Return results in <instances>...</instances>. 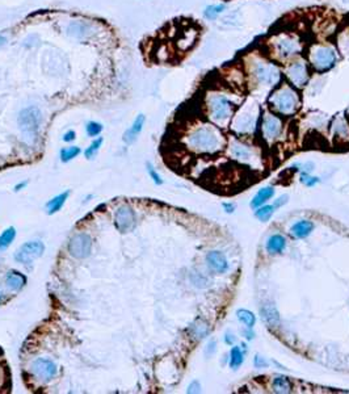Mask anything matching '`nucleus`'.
Wrapping results in <instances>:
<instances>
[{"mask_svg":"<svg viewBox=\"0 0 349 394\" xmlns=\"http://www.w3.org/2000/svg\"><path fill=\"white\" fill-rule=\"evenodd\" d=\"M244 362V353L243 351H242L241 347H238V346H234V347L231 348V351H230V368H232L234 371H236V369H239V368L242 367V364H243Z\"/></svg>","mask_w":349,"mask_h":394,"instance_id":"nucleus-28","label":"nucleus"},{"mask_svg":"<svg viewBox=\"0 0 349 394\" xmlns=\"http://www.w3.org/2000/svg\"><path fill=\"white\" fill-rule=\"evenodd\" d=\"M346 113H348V117H349V108H348V111H346Z\"/></svg>","mask_w":349,"mask_h":394,"instance_id":"nucleus-51","label":"nucleus"},{"mask_svg":"<svg viewBox=\"0 0 349 394\" xmlns=\"http://www.w3.org/2000/svg\"><path fill=\"white\" fill-rule=\"evenodd\" d=\"M261 313H263V318H264V321H267L268 324L272 325V326H276L279 325L280 322V317H279V312L272 303H267L264 305V308L261 309Z\"/></svg>","mask_w":349,"mask_h":394,"instance_id":"nucleus-27","label":"nucleus"},{"mask_svg":"<svg viewBox=\"0 0 349 394\" xmlns=\"http://www.w3.org/2000/svg\"><path fill=\"white\" fill-rule=\"evenodd\" d=\"M338 50L343 54L349 53V30H343L338 34Z\"/></svg>","mask_w":349,"mask_h":394,"instance_id":"nucleus-35","label":"nucleus"},{"mask_svg":"<svg viewBox=\"0 0 349 394\" xmlns=\"http://www.w3.org/2000/svg\"><path fill=\"white\" fill-rule=\"evenodd\" d=\"M199 391H201V385L198 381H193L187 389V393H199Z\"/></svg>","mask_w":349,"mask_h":394,"instance_id":"nucleus-42","label":"nucleus"},{"mask_svg":"<svg viewBox=\"0 0 349 394\" xmlns=\"http://www.w3.org/2000/svg\"><path fill=\"white\" fill-rule=\"evenodd\" d=\"M332 130H334V134L336 137L344 138V137H348L349 135V124L344 118L336 117L334 122H332Z\"/></svg>","mask_w":349,"mask_h":394,"instance_id":"nucleus-29","label":"nucleus"},{"mask_svg":"<svg viewBox=\"0 0 349 394\" xmlns=\"http://www.w3.org/2000/svg\"><path fill=\"white\" fill-rule=\"evenodd\" d=\"M268 105L279 116L291 117L298 112L301 106V96L298 89L288 82H282L276 88H273L268 97Z\"/></svg>","mask_w":349,"mask_h":394,"instance_id":"nucleus-6","label":"nucleus"},{"mask_svg":"<svg viewBox=\"0 0 349 394\" xmlns=\"http://www.w3.org/2000/svg\"><path fill=\"white\" fill-rule=\"evenodd\" d=\"M68 196H70V191H65V192H62V193L57 194V196L53 197L51 200L47 201L46 203L47 214L51 216V214H56V213H58L59 210H61V209L65 206Z\"/></svg>","mask_w":349,"mask_h":394,"instance_id":"nucleus-21","label":"nucleus"},{"mask_svg":"<svg viewBox=\"0 0 349 394\" xmlns=\"http://www.w3.org/2000/svg\"><path fill=\"white\" fill-rule=\"evenodd\" d=\"M192 332H193V335L197 336L198 339L205 338L209 334V327L206 326L204 322H198V324H194L193 326H192Z\"/></svg>","mask_w":349,"mask_h":394,"instance_id":"nucleus-37","label":"nucleus"},{"mask_svg":"<svg viewBox=\"0 0 349 394\" xmlns=\"http://www.w3.org/2000/svg\"><path fill=\"white\" fill-rule=\"evenodd\" d=\"M67 248L70 255L75 259H85L91 255L92 238L85 232L75 234L68 242Z\"/></svg>","mask_w":349,"mask_h":394,"instance_id":"nucleus-11","label":"nucleus"},{"mask_svg":"<svg viewBox=\"0 0 349 394\" xmlns=\"http://www.w3.org/2000/svg\"><path fill=\"white\" fill-rule=\"evenodd\" d=\"M259 115H260V109L258 104L251 103L246 105L243 104L235 117H232V129L239 134H252L256 130Z\"/></svg>","mask_w":349,"mask_h":394,"instance_id":"nucleus-8","label":"nucleus"},{"mask_svg":"<svg viewBox=\"0 0 349 394\" xmlns=\"http://www.w3.org/2000/svg\"><path fill=\"white\" fill-rule=\"evenodd\" d=\"M137 217L129 205H122L115 213V226L120 232H129L134 229Z\"/></svg>","mask_w":349,"mask_h":394,"instance_id":"nucleus-14","label":"nucleus"},{"mask_svg":"<svg viewBox=\"0 0 349 394\" xmlns=\"http://www.w3.org/2000/svg\"><path fill=\"white\" fill-rule=\"evenodd\" d=\"M314 222H311L308 220H301L290 227V232L294 238L302 239L310 236L311 232L314 231Z\"/></svg>","mask_w":349,"mask_h":394,"instance_id":"nucleus-20","label":"nucleus"},{"mask_svg":"<svg viewBox=\"0 0 349 394\" xmlns=\"http://www.w3.org/2000/svg\"><path fill=\"white\" fill-rule=\"evenodd\" d=\"M301 183L302 184H305L306 187H314L315 184H318V183L320 182L319 177H315V176H310L308 174H306V172H303L302 175H301Z\"/></svg>","mask_w":349,"mask_h":394,"instance_id":"nucleus-39","label":"nucleus"},{"mask_svg":"<svg viewBox=\"0 0 349 394\" xmlns=\"http://www.w3.org/2000/svg\"><path fill=\"white\" fill-rule=\"evenodd\" d=\"M17 124L25 138L29 139L30 142L35 141L42 124L41 111H40L37 106H28V108H24L23 111L19 113Z\"/></svg>","mask_w":349,"mask_h":394,"instance_id":"nucleus-9","label":"nucleus"},{"mask_svg":"<svg viewBox=\"0 0 349 394\" xmlns=\"http://www.w3.org/2000/svg\"><path fill=\"white\" fill-rule=\"evenodd\" d=\"M6 285L13 292L21 291L24 286L27 285V276L19 272V271H8L6 275Z\"/></svg>","mask_w":349,"mask_h":394,"instance_id":"nucleus-19","label":"nucleus"},{"mask_svg":"<svg viewBox=\"0 0 349 394\" xmlns=\"http://www.w3.org/2000/svg\"><path fill=\"white\" fill-rule=\"evenodd\" d=\"M291 388H293V386H291L290 380H289L286 376H277L273 379L272 389L274 393H280V394L290 393Z\"/></svg>","mask_w":349,"mask_h":394,"instance_id":"nucleus-25","label":"nucleus"},{"mask_svg":"<svg viewBox=\"0 0 349 394\" xmlns=\"http://www.w3.org/2000/svg\"><path fill=\"white\" fill-rule=\"evenodd\" d=\"M288 199H289V197L286 196V194H284V196L279 197V199H277V200L274 201V204H273V206H274V208H276V209L281 208L282 205H285V204L288 203Z\"/></svg>","mask_w":349,"mask_h":394,"instance_id":"nucleus-43","label":"nucleus"},{"mask_svg":"<svg viewBox=\"0 0 349 394\" xmlns=\"http://www.w3.org/2000/svg\"><path fill=\"white\" fill-rule=\"evenodd\" d=\"M144 124H146V117L144 115H138L135 117V120L133 121L132 127L123 133V142L127 145H132L135 139L138 138V135L141 134L142 130H143Z\"/></svg>","mask_w":349,"mask_h":394,"instance_id":"nucleus-17","label":"nucleus"},{"mask_svg":"<svg viewBox=\"0 0 349 394\" xmlns=\"http://www.w3.org/2000/svg\"><path fill=\"white\" fill-rule=\"evenodd\" d=\"M307 42L294 30H279L267 40L264 53L280 65L290 62L298 57L305 56Z\"/></svg>","mask_w":349,"mask_h":394,"instance_id":"nucleus-2","label":"nucleus"},{"mask_svg":"<svg viewBox=\"0 0 349 394\" xmlns=\"http://www.w3.org/2000/svg\"><path fill=\"white\" fill-rule=\"evenodd\" d=\"M30 371L37 380L44 381V383H49L53 379H56L57 373H58V367L53 360L39 357L32 363Z\"/></svg>","mask_w":349,"mask_h":394,"instance_id":"nucleus-13","label":"nucleus"},{"mask_svg":"<svg viewBox=\"0 0 349 394\" xmlns=\"http://www.w3.org/2000/svg\"><path fill=\"white\" fill-rule=\"evenodd\" d=\"M243 70L247 82L258 88H276L284 82V74L280 63L273 61L264 51H252L243 59Z\"/></svg>","mask_w":349,"mask_h":394,"instance_id":"nucleus-1","label":"nucleus"},{"mask_svg":"<svg viewBox=\"0 0 349 394\" xmlns=\"http://www.w3.org/2000/svg\"><path fill=\"white\" fill-rule=\"evenodd\" d=\"M236 318H238L241 324H243L244 326L248 327V329H253V326H255L256 324V317L251 310L239 309L238 312H236Z\"/></svg>","mask_w":349,"mask_h":394,"instance_id":"nucleus-30","label":"nucleus"},{"mask_svg":"<svg viewBox=\"0 0 349 394\" xmlns=\"http://www.w3.org/2000/svg\"><path fill=\"white\" fill-rule=\"evenodd\" d=\"M92 30H94V27L85 21H72L67 28L68 34L77 37V39H87L92 34Z\"/></svg>","mask_w":349,"mask_h":394,"instance_id":"nucleus-18","label":"nucleus"},{"mask_svg":"<svg viewBox=\"0 0 349 394\" xmlns=\"http://www.w3.org/2000/svg\"><path fill=\"white\" fill-rule=\"evenodd\" d=\"M16 238V229L15 227H8V229L4 230L0 236V250H6L7 247H9L12 244V242L15 241Z\"/></svg>","mask_w":349,"mask_h":394,"instance_id":"nucleus-32","label":"nucleus"},{"mask_svg":"<svg viewBox=\"0 0 349 394\" xmlns=\"http://www.w3.org/2000/svg\"><path fill=\"white\" fill-rule=\"evenodd\" d=\"M85 132H87V135L88 137H97V135L101 134L103 132V125L97 122V121H89L88 124L85 125Z\"/></svg>","mask_w":349,"mask_h":394,"instance_id":"nucleus-36","label":"nucleus"},{"mask_svg":"<svg viewBox=\"0 0 349 394\" xmlns=\"http://www.w3.org/2000/svg\"><path fill=\"white\" fill-rule=\"evenodd\" d=\"M82 153V150H80V147L78 146H68V147H63L61 150V153H59V156H61V160L63 163H68L70 160H72V159L77 158L79 154Z\"/></svg>","mask_w":349,"mask_h":394,"instance_id":"nucleus-33","label":"nucleus"},{"mask_svg":"<svg viewBox=\"0 0 349 394\" xmlns=\"http://www.w3.org/2000/svg\"><path fill=\"white\" fill-rule=\"evenodd\" d=\"M206 262L209 267L217 274H225L229 270V262L221 251H210L206 255Z\"/></svg>","mask_w":349,"mask_h":394,"instance_id":"nucleus-16","label":"nucleus"},{"mask_svg":"<svg viewBox=\"0 0 349 394\" xmlns=\"http://www.w3.org/2000/svg\"><path fill=\"white\" fill-rule=\"evenodd\" d=\"M344 2H345V3H348V2H349V0H344Z\"/></svg>","mask_w":349,"mask_h":394,"instance_id":"nucleus-52","label":"nucleus"},{"mask_svg":"<svg viewBox=\"0 0 349 394\" xmlns=\"http://www.w3.org/2000/svg\"><path fill=\"white\" fill-rule=\"evenodd\" d=\"M205 106L208 117L214 124L223 125L234 117L238 104L230 96L229 92L221 88H211L205 95Z\"/></svg>","mask_w":349,"mask_h":394,"instance_id":"nucleus-4","label":"nucleus"},{"mask_svg":"<svg viewBox=\"0 0 349 394\" xmlns=\"http://www.w3.org/2000/svg\"><path fill=\"white\" fill-rule=\"evenodd\" d=\"M274 196V188L273 187H264V188L259 189L258 193L255 194L252 200H251V208L256 209L261 205H265L268 200H270Z\"/></svg>","mask_w":349,"mask_h":394,"instance_id":"nucleus-23","label":"nucleus"},{"mask_svg":"<svg viewBox=\"0 0 349 394\" xmlns=\"http://www.w3.org/2000/svg\"><path fill=\"white\" fill-rule=\"evenodd\" d=\"M285 247H286V239L281 234H273L267 242V251L270 255L281 254L285 250Z\"/></svg>","mask_w":349,"mask_h":394,"instance_id":"nucleus-22","label":"nucleus"},{"mask_svg":"<svg viewBox=\"0 0 349 394\" xmlns=\"http://www.w3.org/2000/svg\"><path fill=\"white\" fill-rule=\"evenodd\" d=\"M227 9L226 3H218V4H210L204 9V17L209 21H214L219 17L221 15L225 13Z\"/></svg>","mask_w":349,"mask_h":394,"instance_id":"nucleus-24","label":"nucleus"},{"mask_svg":"<svg viewBox=\"0 0 349 394\" xmlns=\"http://www.w3.org/2000/svg\"><path fill=\"white\" fill-rule=\"evenodd\" d=\"M274 206L273 205H261L255 209V217L261 222H268L274 214Z\"/></svg>","mask_w":349,"mask_h":394,"instance_id":"nucleus-31","label":"nucleus"},{"mask_svg":"<svg viewBox=\"0 0 349 394\" xmlns=\"http://www.w3.org/2000/svg\"><path fill=\"white\" fill-rule=\"evenodd\" d=\"M187 145L198 154H215L222 150L225 137L213 125H199L191 130L187 137Z\"/></svg>","mask_w":349,"mask_h":394,"instance_id":"nucleus-3","label":"nucleus"},{"mask_svg":"<svg viewBox=\"0 0 349 394\" xmlns=\"http://www.w3.org/2000/svg\"><path fill=\"white\" fill-rule=\"evenodd\" d=\"M244 336H246L247 341H252L253 336H255V332L252 331V329H248V327H247V329L244 330Z\"/></svg>","mask_w":349,"mask_h":394,"instance_id":"nucleus-47","label":"nucleus"},{"mask_svg":"<svg viewBox=\"0 0 349 394\" xmlns=\"http://www.w3.org/2000/svg\"><path fill=\"white\" fill-rule=\"evenodd\" d=\"M4 298H6V296H4L3 291H2V288H0V303H3Z\"/></svg>","mask_w":349,"mask_h":394,"instance_id":"nucleus-50","label":"nucleus"},{"mask_svg":"<svg viewBox=\"0 0 349 394\" xmlns=\"http://www.w3.org/2000/svg\"><path fill=\"white\" fill-rule=\"evenodd\" d=\"M104 142V138L103 137H100V138H96L92 141V144L89 145L87 149H85L84 151V155L87 159H94L95 156L97 155V153H99L100 150V147H101V145H103Z\"/></svg>","mask_w":349,"mask_h":394,"instance_id":"nucleus-34","label":"nucleus"},{"mask_svg":"<svg viewBox=\"0 0 349 394\" xmlns=\"http://www.w3.org/2000/svg\"><path fill=\"white\" fill-rule=\"evenodd\" d=\"M45 253V244L41 241H29L16 251L15 260L24 265L32 264L34 260L40 259Z\"/></svg>","mask_w":349,"mask_h":394,"instance_id":"nucleus-10","label":"nucleus"},{"mask_svg":"<svg viewBox=\"0 0 349 394\" xmlns=\"http://www.w3.org/2000/svg\"><path fill=\"white\" fill-rule=\"evenodd\" d=\"M306 59L315 74H327L336 67L340 59L338 47L329 42H313L307 45Z\"/></svg>","mask_w":349,"mask_h":394,"instance_id":"nucleus-5","label":"nucleus"},{"mask_svg":"<svg viewBox=\"0 0 349 394\" xmlns=\"http://www.w3.org/2000/svg\"><path fill=\"white\" fill-rule=\"evenodd\" d=\"M231 153L235 158L241 159V160H248V159L252 156L251 147L244 144H241V142H234V144H232Z\"/></svg>","mask_w":349,"mask_h":394,"instance_id":"nucleus-26","label":"nucleus"},{"mask_svg":"<svg viewBox=\"0 0 349 394\" xmlns=\"http://www.w3.org/2000/svg\"><path fill=\"white\" fill-rule=\"evenodd\" d=\"M215 346H217L215 341H211L210 343L208 344V347H206V351H205L206 356H211V355H213V353L215 352V350H217V348H215Z\"/></svg>","mask_w":349,"mask_h":394,"instance_id":"nucleus-45","label":"nucleus"},{"mask_svg":"<svg viewBox=\"0 0 349 394\" xmlns=\"http://www.w3.org/2000/svg\"><path fill=\"white\" fill-rule=\"evenodd\" d=\"M222 206H223V209H225V212L229 213V214L234 213L235 208H236V205H235L234 203H223Z\"/></svg>","mask_w":349,"mask_h":394,"instance_id":"nucleus-46","label":"nucleus"},{"mask_svg":"<svg viewBox=\"0 0 349 394\" xmlns=\"http://www.w3.org/2000/svg\"><path fill=\"white\" fill-rule=\"evenodd\" d=\"M27 186H28V180H24V182L17 183V184H16V186H15V192L21 191V189H24Z\"/></svg>","mask_w":349,"mask_h":394,"instance_id":"nucleus-48","label":"nucleus"},{"mask_svg":"<svg viewBox=\"0 0 349 394\" xmlns=\"http://www.w3.org/2000/svg\"><path fill=\"white\" fill-rule=\"evenodd\" d=\"M284 130V124L276 113H264L261 118V133L265 141H276Z\"/></svg>","mask_w":349,"mask_h":394,"instance_id":"nucleus-12","label":"nucleus"},{"mask_svg":"<svg viewBox=\"0 0 349 394\" xmlns=\"http://www.w3.org/2000/svg\"><path fill=\"white\" fill-rule=\"evenodd\" d=\"M223 339H225V343H226L227 346H234L235 341H236L235 335H232L231 332H226V335L223 336Z\"/></svg>","mask_w":349,"mask_h":394,"instance_id":"nucleus-44","label":"nucleus"},{"mask_svg":"<svg viewBox=\"0 0 349 394\" xmlns=\"http://www.w3.org/2000/svg\"><path fill=\"white\" fill-rule=\"evenodd\" d=\"M253 365H255V368H258V369H263V368L268 367V362L263 356L256 355L255 357H253Z\"/></svg>","mask_w":349,"mask_h":394,"instance_id":"nucleus-40","label":"nucleus"},{"mask_svg":"<svg viewBox=\"0 0 349 394\" xmlns=\"http://www.w3.org/2000/svg\"><path fill=\"white\" fill-rule=\"evenodd\" d=\"M77 139V133H75V130H67V132L63 134V141L65 142H72Z\"/></svg>","mask_w":349,"mask_h":394,"instance_id":"nucleus-41","label":"nucleus"},{"mask_svg":"<svg viewBox=\"0 0 349 394\" xmlns=\"http://www.w3.org/2000/svg\"><path fill=\"white\" fill-rule=\"evenodd\" d=\"M146 167H147V172H149L150 177L153 179V182L155 183L156 186H161V184H163V179H161L160 175H159L158 172H156V170H155V168H154V166L151 165V163H150V162H147L146 163Z\"/></svg>","mask_w":349,"mask_h":394,"instance_id":"nucleus-38","label":"nucleus"},{"mask_svg":"<svg viewBox=\"0 0 349 394\" xmlns=\"http://www.w3.org/2000/svg\"><path fill=\"white\" fill-rule=\"evenodd\" d=\"M6 42H7L6 37H3V35H0V47H3L4 45H6Z\"/></svg>","mask_w":349,"mask_h":394,"instance_id":"nucleus-49","label":"nucleus"},{"mask_svg":"<svg viewBox=\"0 0 349 394\" xmlns=\"http://www.w3.org/2000/svg\"><path fill=\"white\" fill-rule=\"evenodd\" d=\"M311 73H313V70H311L305 56L298 57L290 62L285 63L284 67H282L285 82H288L298 91L307 87L311 79Z\"/></svg>","mask_w":349,"mask_h":394,"instance_id":"nucleus-7","label":"nucleus"},{"mask_svg":"<svg viewBox=\"0 0 349 394\" xmlns=\"http://www.w3.org/2000/svg\"><path fill=\"white\" fill-rule=\"evenodd\" d=\"M198 39V29L193 25H188L187 28L180 30L176 37V46L180 51H188L194 46Z\"/></svg>","mask_w":349,"mask_h":394,"instance_id":"nucleus-15","label":"nucleus"}]
</instances>
